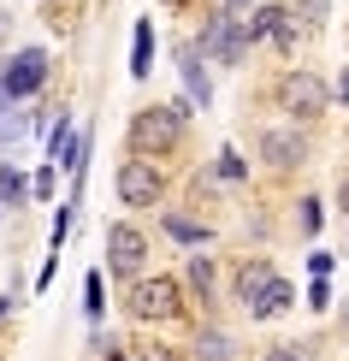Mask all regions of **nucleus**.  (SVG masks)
<instances>
[{"instance_id":"obj_1","label":"nucleus","mask_w":349,"mask_h":361,"mask_svg":"<svg viewBox=\"0 0 349 361\" xmlns=\"http://www.w3.org/2000/svg\"><path fill=\"white\" fill-rule=\"evenodd\" d=\"M184 118H190V107L178 101V107H142L130 118V154H142V160H166L178 142H184Z\"/></svg>"},{"instance_id":"obj_2","label":"nucleus","mask_w":349,"mask_h":361,"mask_svg":"<svg viewBox=\"0 0 349 361\" xmlns=\"http://www.w3.org/2000/svg\"><path fill=\"white\" fill-rule=\"evenodd\" d=\"M278 107L296 118V125H308V118H326V107H331V89H326V78L320 71H284L278 78Z\"/></svg>"},{"instance_id":"obj_3","label":"nucleus","mask_w":349,"mask_h":361,"mask_svg":"<svg viewBox=\"0 0 349 361\" xmlns=\"http://www.w3.org/2000/svg\"><path fill=\"white\" fill-rule=\"evenodd\" d=\"M178 308H184V284L178 279H130V314L136 320H148V326H160V320H178Z\"/></svg>"},{"instance_id":"obj_4","label":"nucleus","mask_w":349,"mask_h":361,"mask_svg":"<svg viewBox=\"0 0 349 361\" xmlns=\"http://www.w3.org/2000/svg\"><path fill=\"white\" fill-rule=\"evenodd\" d=\"M202 54H214L219 66H243V59H249V18H243V12H219V18H207Z\"/></svg>"},{"instance_id":"obj_5","label":"nucleus","mask_w":349,"mask_h":361,"mask_svg":"<svg viewBox=\"0 0 349 361\" xmlns=\"http://www.w3.org/2000/svg\"><path fill=\"white\" fill-rule=\"evenodd\" d=\"M113 190H118V202H125V207H160L166 178H160V166H154V160H136V154H130L125 166H118Z\"/></svg>"},{"instance_id":"obj_6","label":"nucleus","mask_w":349,"mask_h":361,"mask_svg":"<svg viewBox=\"0 0 349 361\" xmlns=\"http://www.w3.org/2000/svg\"><path fill=\"white\" fill-rule=\"evenodd\" d=\"M42 83H48V54H42V48H24V54H12L6 66H0V89H6V101H30Z\"/></svg>"},{"instance_id":"obj_7","label":"nucleus","mask_w":349,"mask_h":361,"mask_svg":"<svg viewBox=\"0 0 349 361\" xmlns=\"http://www.w3.org/2000/svg\"><path fill=\"white\" fill-rule=\"evenodd\" d=\"M142 255H148V237L136 231L130 219H118V225H107V273L113 279H136V267H142Z\"/></svg>"},{"instance_id":"obj_8","label":"nucleus","mask_w":349,"mask_h":361,"mask_svg":"<svg viewBox=\"0 0 349 361\" xmlns=\"http://www.w3.org/2000/svg\"><path fill=\"white\" fill-rule=\"evenodd\" d=\"M261 160H267L272 172H296L302 160H308V137H302V130L267 125V130H261Z\"/></svg>"},{"instance_id":"obj_9","label":"nucleus","mask_w":349,"mask_h":361,"mask_svg":"<svg viewBox=\"0 0 349 361\" xmlns=\"http://www.w3.org/2000/svg\"><path fill=\"white\" fill-rule=\"evenodd\" d=\"M272 279H278V267H272L267 255H249V261L237 267V302H249V308H255V302H261V290H267Z\"/></svg>"},{"instance_id":"obj_10","label":"nucleus","mask_w":349,"mask_h":361,"mask_svg":"<svg viewBox=\"0 0 349 361\" xmlns=\"http://www.w3.org/2000/svg\"><path fill=\"white\" fill-rule=\"evenodd\" d=\"M249 36H261V42H278V48H290V36H296V24H290V6H255V18H249Z\"/></svg>"},{"instance_id":"obj_11","label":"nucleus","mask_w":349,"mask_h":361,"mask_svg":"<svg viewBox=\"0 0 349 361\" xmlns=\"http://www.w3.org/2000/svg\"><path fill=\"white\" fill-rule=\"evenodd\" d=\"M178 71H184L190 107H207V101H214V83H207V59H202V48H178Z\"/></svg>"},{"instance_id":"obj_12","label":"nucleus","mask_w":349,"mask_h":361,"mask_svg":"<svg viewBox=\"0 0 349 361\" xmlns=\"http://www.w3.org/2000/svg\"><path fill=\"white\" fill-rule=\"evenodd\" d=\"M166 237H172V243H207L214 225H202V219H190V214H166Z\"/></svg>"},{"instance_id":"obj_13","label":"nucleus","mask_w":349,"mask_h":361,"mask_svg":"<svg viewBox=\"0 0 349 361\" xmlns=\"http://www.w3.org/2000/svg\"><path fill=\"white\" fill-rule=\"evenodd\" d=\"M130 71H136V78H148V71H154V30H148V18L136 24V42H130Z\"/></svg>"},{"instance_id":"obj_14","label":"nucleus","mask_w":349,"mask_h":361,"mask_svg":"<svg viewBox=\"0 0 349 361\" xmlns=\"http://www.w3.org/2000/svg\"><path fill=\"white\" fill-rule=\"evenodd\" d=\"M184 279H190V290L202 296V302H214V261H207V255H190V261H184Z\"/></svg>"},{"instance_id":"obj_15","label":"nucleus","mask_w":349,"mask_h":361,"mask_svg":"<svg viewBox=\"0 0 349 361\" xmlns=\"http://www.w3.org/2000/svg\"><path fill=\"white\" fill-rule=\"evenodd\" d=\"M278 308H290V284H284V279H272L267 290H261V302H255L249 314H261V320H267V314H278Z\"/></svg>"},{"instance_id":"obj_16","label":"nucleus","mask_w":349,"mask_h":361,"mask_svg":"<svg viewBox=\"0 0 349 361\" xmlns=\"http://www.w3.org/2000/svg\"><path fill=\"white\" fill-rule=\"evenodd\" d=\"M30 195V184H24V172L18 166H0V207H18Z\"/></svg>"},{"instance_id":"obj_17","label":"nucleus","mask_w":349,"mask_h":361,"mask_svg":"<svg viewBox=\"0 0 349 361\" xmlns=\"http://www.w3.org/2000/svg\"><path fill=\"white\" fill-rule=\"evenodd\" d=\"M290 18H296V24H308V30H320V24L331 18V0H296Z\"/></svg>"},{"instance_id":"obj_18","label":"nucleus","mask_w":349,"mask_h":361,"mask_svg":"<svg viewBox=\"0 0 349 361\" xmlns=\"http://www.w3.org/2000/svg\"><path fill=\"white\" fill-rule=\"evenodd\" d=\"M195 350H202V361H231L237 343L225 338V332H202V338H195Z\"/></svg>"},{"instance_id":"obj_19","label":"nucleus","mask_w":349,"mask_h":361,"mask_svg":"<svg viewBox=\"0 0 349 361\" xmlns=\"http://www.w3.org/2000/svg\"><path fill=\"white\" fill-rule=\"evenodd\" d=\"M130 361H184V350H172V343H136Z\"/></svg>"},{"instance_id":"obj_20","label":"nucleus","mask_w":349,"mask_h":361,"mask_svg":"<svg viewBox=\"0 0 349 361\" xmlns=\"http://www.w3.org/2000/svg\"><path fill=\"white\" fill-rule=\"evenodd\" d=\"M66 142H71V113H59V118H54V137H48V160L66 154Z\"/></svg>"},{"instance_id":"obj_21","label":"nucleus","mask_w":349,"mask_h":361,"mask_svg":"<svg viewBox=\"0 0 349 361\" xmlns=\"http://www.w3.org/2000/svg\"><path fill=\"white\" fill-rule=\"evenodd\" d=\"M101 308H107V302H101V279L89 273L83 279V314H89V320H101Z\"/></svg>"},{"instance_id":"obj_22","label":"nucleus","mask_w":349,"mask_h":361,"mask_svg":"<svg viewBox=\"0 0 349 361\" xmlns=\"http://www.w3.org/2000/svg\"><path fill=\"white\" fill-rule=\"evenodd\" d=\"M243 172H249V166H243V154H237V148H219V178H231V184H237Z\"/></svg>"},{"instance_id":"obj_23","label":"nucleus","mask_w":349,"mask_h":361,"mask_svg":"<svg viewBox=\"0 0 349 361\" xmlns=\"http://www.w3.org/2000/svg\"><path fill=\"white\" fill-rule=\"evenodd\" d=\"M95 361H130L125 350H118V343L113 338H95Z\"/></svg>"},{"instance_id":"obj_24","label":"nucleus","mask_w":349,"mask_h":361,"mask_svg":"<svg viewBox=\"0 0 349 361\" xmlns=\"http://www.w3.org/2000/svg\"><path fill=\"white\" fill-rule=\"evenodd\" d=\"M302 231H320V202H314V195L302 202Z\"/></svg>"},{"instance_id":"obj_25","label":"nucleus","mask_w":349,"mask_h":361,"mask_svg":"<svg viewBox=\"0 0 349 361\" xmlns=\"http://www.w3.org/2000/svg\"><path fill=\"white\" fill-rule=\"evenodd\" d=\"M30 190H36V195H42V202H48V195H54V172H48V166H42V172H36V184H30Z\"/></svg>"},{"instance_id":"obj_26","label":"nucleus","mask_w":349,"mask_h":361,"mask_svg":"<svg viewBox=\"0 0 349 361\" xmlns=\"http://www.w3.org/2000/svg\"><path fill=\"white\" fill-rule=\"evenodd\" d=\"M267 361H302L296 350H267Z\"/></svg>"},{"instance_id":"obj_27","label":"nucleus","mask_w":349,"mask_h":361,"mask_svg":"<svg viewBox=\"0 0 349 361\" xmlns=\"http://www.w3.org/2000/svg\"><path fill=\"white\" fill-rule=\"evenodd\" d=\"M338 207H343V214H349V178H343V184H338Z\"/></svg>"},{"instance_id":"obj_28","label":"nucleus","mask_w":349,"mask_h":361,"mask_svg":"<svg viewBox=\"0 0 349 361\" xmlns=\"http://www.w3.org/2000/svg\"><path fill=\"white\" fill-rule=\"evenodd\" d=\"M243 6H249V0H219V12H243Z\"/></svg>"},{"instance_id":"obj_29","label":"nucleus","mask_w":349,"mask_h":361,"mask_svg":"<svg viewBox=\"0 0 349 361\" xmlns=\"http://www.w3.org/2000/svg\"><path fill=\"white\" fill-rule=\"evenodd\" d=\"M6 314H12V296H0V320H6Z\"/></svg>"},{"instance_id":"obj_30","label":"nucleus","mask_w":349,"mask_h":361,"mask_svg":"<svg viewBox=\"0 0 349 361\" xmlns=\"http://www.w3.org/2000/svg\"><path fill=\"white\" fill-rule=\"evenodd\" d=\"M338 95H343V101H349V78H343V83H338Z\"/></svg>"},{"instance_id":"obj_31","label":"nucleus","mask_w":349,"mask_h":361,"mask_svg":"<svg viewBox=\"0 0 349 361\" xmlns=\"http://www.w3.org/2000/svg\"><path fill=\"white\" fill-rule=\"evenodd\" d=\"M172 6H195V0H172Z\"/></svg>"},{"instance_id":"obj_32","label":"nucleus","mask_w":349,"mask_h":361,"mask_svg":"<svg viewBox=\"0 0 349 361\" xmlns=\"http://www.w3.org/2000/svg\"><path fill=\"white\" fill-rule=\"evenodd\" d=\"M343 326H349V308H343Z\"/></svg>"}]
</instances>
